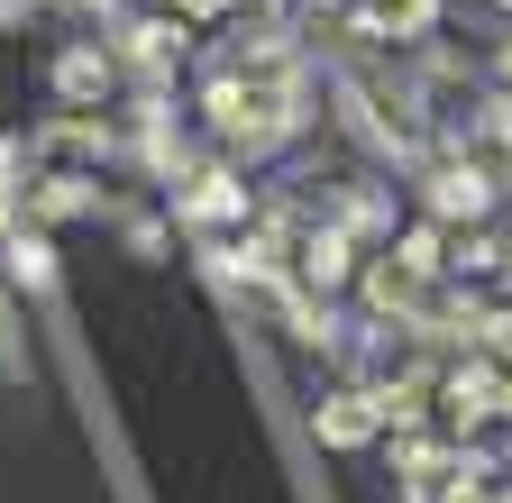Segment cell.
Returning a JSON list of instances; mask_svg holds the SVG:
<instances>
[{"label":"cell","mask_w":512,"mask_h":503,"mask_svg":"<svg viewBox=\"0 0 512 503\" xmlns=\"http://www.w3.org/2000/svg\"><path fill=\"white\" fill-rule=\"evenodd\" d=\"M110 74H119V55H101V46H64V55H55V92L74 101V110H92V101L110 92Z\"/></svg>","instance_id":"obj_1"},{"label":"cell","mask_w":512,"mask_h":503,"mask_svg":"<svg viewBox=\"0 0 512 503\" xmlns=\"http://www.w3.org/2000/svg\"><path fill=\"white\" fill-rule=\"evenodd\" d=\"M311 430L330 439V449H357V439H375V430H384V412H375V394H330V403L311 412Z\"/></svg>","instance_id":"obj_2"},{"label":"cell","mask_w":512,"mask_h":503,"mask_svg":"<svg viewBox=\"0 0 512 503\" xmlns=\"http://www.w3.org/2000/svg\"><path fill=\"white\" fill-rule=\"evenodd\" d=\"M0 275H10V284H28V293H46L55 284V247H46V229H10V238H0Z\"/></svg>","instance_id":"obj_3"},{"label":"cell","mask_w":512,"mask_h":503,"mask_svg":"<svg viewBox=\"0 0 512 503\" xmlns=\"http://www.w3.org/2000/svg\"><path fill=\"white\" fill-rule=\"evenodd\" d=\"M174 211H183V220H202V229H211V220H238V211H247V183L211 165V174H192V193H183Z\"/></svg>","instance_id":"obj_4"},{"label":"cell","mask_w":512,"mask_h":503,"mask_svg":"<svg viewBox=\"0 0 512 503\" xmlns=\"http://www.w3.org/2000/svg\"><path fill=\"white\" fill-rule=\"evenodd\" d=\"M430 211H439V220H458V211H485V174H476V165H467V174H439Z\"/></svg>","instance_id":"obj_5"},{"label":"cell","mask_w":512,"mask_h":503,"mask_svg":"<svg viewBox=\"0 0 512 503\" xmlns=\"http://www.w3.org/2000/svg\"><path fill=\"white\" fill-rule=\"evenodd\" d=\"M375 19L394 28V37H421V28L439 19V0H375Z\"/></svg>","instance_id":"obj_6"},{"label":"cell","mask_w":512,"mask_h":503,"mask_svg":"<svg viewBox=\"0 0 512 503\" xmlns=\"http://www.w3.org/2000/svg\"><path fill=\"white\" fill-rule=\"evenodd\" d=\"M10 366H19V348H10V311H0V385H10Z\"/></svg>","instance_id":"obj_7"},{"label":"cell","mask_w":512,"mask_h":503,"mask_svg":"<svg viewBox=\"0 0 512 503\" xmlns=\"http://www.w3.org/2000/svg\"><path fill=\"white\" fill-rule=\"evenodd\" d=\"M439 503H485V485H448V494H439Z\"/></svg>","instance_id":"obj_8"},{"label":"cell","mask_w":512,"mask_h":503,"mask_svg":"<svg viewBox=\"0 0 512 503\" xmlns=\"http://www.w3.org/2000/svg\"><path fill=\"white\" fill-rule=\"evenodd\" d=\"M10 19H28V0H0V28H10Z\"/></svg>","instance_id":"obj_9"},{"label":"cell","mask_w":512,"mask_h":503,"mask_svg":"<svg viewBox=\"0 0 512 503\" xmlns=\"http://www.w3.org/2000/svg\"><path fill=\"white\" fill-rule=\"evenodd\" d=\"M503 83H512V46H503Z\"/></svg>","instance_id":"obj_10"},{"label":"cell","mask_w":512,"mask_h":503,"mask_svg":"<svg viewBox=\"0 0 512 503\" xmlns=\"http://www.w3.org/2000/svg\"><path fill=\"white\" fill-rule=\"evenodd\" d=\"M503 10H512V0H503Z\"/></svg>","instance_id":"obj_11"}]
</instances>
